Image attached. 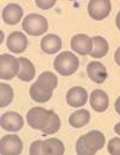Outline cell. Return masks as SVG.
Wrapping results in <instances>:
<instances>
[{"label": "cell", "mask_w": 120, "mask_h": 155, "mask_svg": "<svg viewBox=\"0 0 120 155\" xmlns=\"http://www.w3.org/2000/svg\"><path fill=\"white\" fill-rule=\"evenodd\" d=\"M27 121L31 127L41 130L44 135L55 134L60 129V119L58 114L42 107L31 108L27 113Z\"/></svg>", "instance_id": "cell-1"}, {"label": "cell", "mask_w": 120, "mask_h": 155, "mask_svg": "<svg viewBox=\"0 0 120 155\" xmlns=\"http://www.w3.org/2000/svg\"><path fill=\"white\" fill-rule=\"evenodd\" d=\"M58 85V78L53 72L46 71L41 74L37 81L30 87V96L36 102H47Z\"/></svg>", "instance_id": "cell-2"}, {"label": "cell", "mask_w": 120, "mask_h": 155, "mask_svg": "<svg viewBox=\"0 0 120 155\" xmlns=\"http://www.w3.org/2000/svg\"><path fill=\"white\" fill-rule=\"evenodd\" d=\"M105 135L101 131L92 130L79 137L76 143V152L78 155H94L105 146Z\"/></svg>", "instance_id": "cell-3"}, {"label": "cell", "mask_w": 120, "mask_h": 155, "mask_svg": "<svg viewBox=\"0 0 120 155\" xmlns=\"http://www.w3.org/2000/svg\"><path fill=\"white\" fill-rule=\"evenodd\" d=\"M65 152L64 143L58 138H49L46 141H35L30 146L31 155H61Z\"/></svg>", "instance_id": "cell-4"}, {"label": "cell", "mask_w": 120, "mask_h": 155, "mask_svg": "<svg viewBox=\"0 0 120 155\" xmlns=\"http://www.w3.org/2000/svg\"><path fill=\"white\" fill-rule=\"evenodd\" d=\"M79 66L78 58L71 52L60 53L54 60V69L63 76H70L77 71Z\"/></svg>", "instance_id": "cell-5"}, {"label": "cell", "mask_w": 120, "mask_h": 155, "mask_svg": "<svg viewBox=\"0 0 120 155\" xmlns=\"http://www.w3.org/2000/svg\"><path fill=\"white\" fill-rule=\"evenodd\" d=\"M22 27L27 34H29L31 36H40L43 33L47 31L48 22L43 16L37 15V13H31L24 18Z\"/></svg>", "instance_id": "cell-6"}, {"label": "cell", "mask_w": 120, "mask_h": 155, "mask_svg": "<svg viewBox=\"0 0 120 155\" xmlns=\"http://www.w3.org/2000/svg\"><path fill=\"white\" fill-rule=\"evenodd\" d=\"M19 72V60L10 54L0 55V78L11 79Z\"/></svg>", "instance_id": "cell-7"}, {"label": "cell", "mask_w": 120, "mask_h": 155, "mask_svg": "<svg viewBox=\"0 0 120 155\" xmlns=\"http://www.w3.org/2000/svg\"><path fill=\"white\" fill-rule=\"evenodd\" d=\"M112 5L109 0H91L88 5L89 15L95 21L105 19L111 12Z\"/></svg>", "instance_id": "cell-8"}, {"label": "cell", "mask_w": 120, "mask_h": 155, "mask_svg": "<svg viewBox=\"0 0 120 155\" xmlns=\"http://www.w3.org/2000/svg\"><path fill=\"white\" fill-rule=\"evenodd\" d=\"M22 149H23V143L21 138L16 135L4 136L0 141V152L2 155L21 154Z\"/></svg>", "instance_id": "cell-9"}, {"label": "cell", "mask_w": 120, "mask_h": 155, "mask_svg": "<svg viewBox=\"0 0 120 155\" xmlns=\"http://www.w3.org/2000/svg\"><path fill=\"white\" fill-rule=\"evenodd\" d=\"M71 47L78 54L85 55V54H90V52L92 51L94 42H92V39L89 38L88 35L78 34V35H75L71 40Z\"/></svg>", "instance_id": "cell-10"}, {"label": "cell", "mask_w": 120, "mask_h": 155, "mask_svg": "<svg viewBox=\"0 0 120 155\" xmlns=\"http://www.w3.org/2000/svg\"><path fill=\"white\" fill-rule=\"evenodd\" d=\"M24 124L21 114L16 112H6L1 116V127L7 131H19Z\"/></svg>", "instance_id": "cell-11"}, {"label": "cell", "mask_w": 120, "mask_h": 155, "mask_svg": "<svg viewBox=\"0 0 120 155\" xmlns=\"http://www.w3.org/2000/svg\"><path fill=\"white\" fill-rule=\"evenodd\" d=\"M6 45H7V48L13 53H22L23 51H25L28 46V39L23 33L15 31L8 35Z\"/></svg>", "instance_id": "cell-12"}, {"label": "cell", "mask_w": 120, "mask_h": 155, "mask_svg": "<svg viewBox=\"0 0 120 155\" xmlns=\"http://www.w3.org/2000/svg\"><path fill=\"white\" fill-rule=\"evenodd\" d=\"M88 100V93L82 87L71 88L66 94V101L72 107H82Z\"/></svg>", "instance_id": "cell-13"}, {"label": "cell", "mask_w": 120, "mask_h": 155, "mask_svg": "<svg viewBox=\"0 0 120 155\" xmlns=\"http://www.w3.org/2000/svg\"><path fill=\"white\" fill-rule=\"evenodd\" d=\"M86 72H88V76L91 81H94L95 83H99V84L103 83L108 76L106 66L100 61L89 63V65L86 68Z\"/></svg>", "instance_id": "cell-14"}, {"label": "cell", "mask_w": 120, "mask_h": 155, "mask_svg": "<svg viewBox=\"0 0 120 155\" xmlns=\"http://www.w3.org/2000/svg\"><path fill=\"white\" fill-rule=\"evenodd\" d=\"M23 16V10L18 4H8L5 6V8L2 10V18L5 21V23L15 25L17 24Z\"/></svg>", "instance_id": "cell-15"}, {"label": "cell", "mask_w": 120, "mask_h": 155, "mask_svg": "<svg viewBox=\"0 0 120 155\" xmlns=\"http://www.w3.org/2000/svg\"><path fill=\"white\" fill-rule=\"evenodd\" d=\"M90 105L96 112H105L109 105L108 95L101 89L94 90L90 96Z\"/></svg>", "instance_id": "cell-16"}, {"label": "cell", "mask_w": 120, "mask_h": 155, "mask_svg": "<svg viewBox=\"0 0 120 155\" xmlns=\"http://www.w3.org/2000/svg\"><path fill=\"white\" fill-rule=\"evenodd\" d=\"M41 48L47 54L57 53L59 49H61V39L54 34L46 35L41 40Z\"/></svg>", "instance_id": "cell-17"}, {"label": "cell", "mask_w": 120, "mask_h": 155, "mask_svg": "<svg viewBox=\"0 0 120 155\" xmlns=\"http://www.w3.org/2000/svg\"><path fill=\"white\" fill-rule=\"evenodd\" d=\"M18 60H19L18 77L25 82L31 81L35 76V68H34L33 63L27 58H18Z\"/></svg>", "instance_id": "cell-18"}, {"label": "cell", "mask_w": 120, "mask_h": 155, "mask_svg": "<svg viewBox=\"0 0 120 155\" xmlns=\"http://www.w3.org/2000/svg\"><path fill=\"white\" fill-rule=\"evenodd\" d=\"M92 42H94V47L92 51L90 52V55L95 59L102 58L108 53V42L101 36H95L92 38Z\"/></svg>", "instance_id": "cell-19"}, {"label": "cell", "mask_w": 120, "mask_h": 155, "mask_svg": "<svg viewBox=\"0 0 120 155\" xmlns=\"http://www.w3.org/2000/svg\"><path fill=\"white\" fill-rule=\"evenodd\" d=\"M90 120V113L86 110H78L76 112H73L70 118H69V123L70 125H72L73 127H83L85 126Z\"/></svg>", "instance_id": "cell-20"}, {"label": "cell", "mask_w": 120, "mask_h": 155, "mask_svg": "<svg viewBox=\"0 0 120 155\" xmlns=\"http://www.w3.org/2000/svg\"><path fill=\"white\" fill-rule=\"evenodd\" d=\"M13 100V89L8 84H0V107H6Z\"/></svg>", "instance_id": "cell-21"}, {"label": "cell", "mask_w": 120, "mask_h": 155, "mask_svg": "<svg viewBox=\"0 0 120 155\" xmlns=\"http://www.w3.org/2000/svg\"><path fill=\"white\" fill-rule=\"evenodd\" d=\"M108 152L113 155H120V138H112L108 143Z\"/></svg>", "instance_id": "cell-22"}, {"label": "cell", "mask_w": 120, "mask_h": 155, "mask_svg": "<svg viewBox=\"0 0 120 155\" xmlns=\"http://www.w3.org/2000/svg\"><path fill=\"white\" fill-rule=\"evenodd\" d=\"M36 5L42 10H48L55 5V0H36Z\"/></svg>", "instance_id": "cell-23"}, {"label": "cell", "mask_w": 120, "mask_h": 155, "mask_svg": "<svg viewBox=\"0 0 120 155\" xmlns=\"http://www.w3.org/2000/svg\"><path fill=\"white\" fill-rule=\"evenodd\" d=\"M114 59H115V63L120 66V47L115 51V54H114Z\"/></svg>", "instance_id": "cell-24"}, {"label": "cell", "mask_w": 120, "mask_h": 155, "mask_svg": "<svg viewBox=\"0 0 120 155\" xmlns=\"http://www.w3.org/2000/svg\"><path fill=\"white\" fill-rule=\"evenodd\" d=\"M115 111H117V113L120 116V96L117 99V101H115Z\"/></svg>", "instance_id": "cell-25"}, {"label": "cell", "mask_w": 120, "mask_h": 155, "mask_svg": "<svg viewBox=\"0 0 120 155\" xmlns=\"http://www.w3.org/2000/svg\"><path fill=\"white\" fill-rule=\"evenodd\" d=\"M115 23H117V27H118V29L120 30V12L117 15V18H115Z\"/></svg>", "instance_id": "cell-26"}, {"label": "cell", "mask_w": 120, "mask_h": 155, "mask_svg": "<svg viewBox=\"0 0 120 155\" xmlns=\"http://www.w3.org/2000/svg\"><path fill=\"white\" fill-rule=\"evenodd\" d=\"M114 131H115L118 135H120V123H119V124H117V125L114 126Z\"/></svg>", "instance_id": "cell-27"}]
</instances>
